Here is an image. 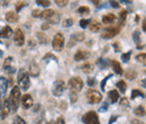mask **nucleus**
Instances as JSON below:
<instances>
[{
	"mask_svg": "<svg viewBox=\"0 0 146 124\" xmlns=\"http://www.w3.org/2000/svg\"><path fill=\"white\" fill-rule=\"evenodd\" d=\"M9 114H10V106H9V102H8V99H5V101H3V103L1 104L0 117H1L2 120H5Z\"/></svg>",
	"mask_w": 146,
	"mask_h": 124,
	"instance_id": "obj_11",
	"label": "nucleus"
},
{
	"mask_svg": "<svg viewBox=\"0 0 146 124\" xmlns=\"http://www.w3.org/2000/svg\"><path fill=\"white\" fill-rule=\"evenodd\" d=\"M53 14H54V10H53V9H45V10H43V11H42V14H40V18H42V19H44V20H47V19L51 17Z\"/></svg>",
	"mask_w": 146,
	"mask_h": 124,
	"instance_id": "obj_22",
	"label": "nucleus"
},
{
	"mask_svg": "<svg viewBox=\"0 0 146 124\" xmlns=\"http://www.w3.org/2000/svg\"><path fill=\"white\" fill-rule=\"evenodd\" d=\"M131 124H145V123L143 121H141V120L135 119V120H131Z\"/></svg>",
	"mask_w": 146,
	"mask_h": 124,
	"instance_id": "obj_46",
	"label": "nucleus"
},
{
	"mask_svg": "<svg viewBox=\"0 0 146 124\" xmlns=\"http://www.w3.org/2000/svg\"><path fill=\"white\" fill-rule=\"evenodd\" d=\"M136 60H137V61H139V62H142L143 64H145L146 63V54L145 53L138 54V55L136 56Z\"/></svg>",
	"mask_w": 146,
	"mask_h": 124,
	"instance_id": "obj_33",
	"label": "nucleus"
},
{
	"mask_svg": "<svg viewBox=\"0 0 146 124\" xmlns=\"http://www.w3.org/2000/svg\"><path fill=\"white\" fill-rule=\"evenodd\" d=\"M88 55H89V53H88L87 51H84V50H79V51H76L75 54H74V60H75V61H81V60L87 59Z\"/></svg>",
	"mask_w": 146,
	"mask_h": 124,
	"instance_id": "obj_17",
	"label": "nucleus"
},
{
	"mask_svg": "<svg viewBox=\"0 0 146 124\" xmlns=\"http://www.w3.org/2000/svg\"><path fill=\"white\" fill-rule=\"evenodd\" d=\"M17 80H18V87L21 90H27L31 87V80H29V74L24 70H19L18 76H17Z\"/></svg>",
	"mask_w": 146,
	"mask_h": 124,
	"instance_id": "obj_2",
	"label": "nucleus"
},
{
	"mask_svg": "<svg viewBox=\"0 0 146 124\" xmlns=\"http://www.w3.org/2000/svg\"><path fill=\"white\" fill-rule=\"evenodd\" d=\"M108 97L111 101V103H116L118 99H119V91L116 90V89H112L108 92Z\"/></svg>",
	"mask_w": 146,
	"mask_h": 124,
	"instance_id": "obj_20",
	"label": "nucleus"
},
{
	"mask_svg": "<svg viewBox=\"0 0 146 124\" xmlns=\"http://www.w3.org/2000/svg\"><path fill=\"white\" fill-rule=\"evenodd\" d=\"M62 25L64 26V27H70V26H72L73 25V19L72 18H66L63 23H62Z\"/></svg>",
	"mask_w": 146,
	"mask_h": 124,
	"instance_id": "obj_37",
	"label": "nucleus"
},
{
	"mask_svg": "<svg viewBox=\"0 0 146 124\" xmlns=\"http://www.w3.org/2000/svg\"><path fill=\"white\" fill-rule=\"evenodd\" d=\"M82 121L84 124H100L99 122V116L97 114L96 111H89L87 112L83 117H82Z\"/></svg>",
	"mask_w": 146,
	"mask_h": 124,
	"instance_id": "obj_6",
	"label": "nucleus"
},
{
	"mask_svg": "<svg viewBox=\"0 0 146 124\" xmlns=\"http://www.w3.org/2000/svg\"><path fill=\"white\" fill-rule=\"evenodd\" d=\"M42 28H43V29H46V28H48V25H44Z\"/></svg>",
	"mask_w": 146,
	"mask_h": 124,
	"instance_id": "obj_55",
	"label": "nucleus"
},
{
	"mask_svg": "<svg viewBox=\"0 0 146 124\" xmlns=\"http://www.w3.org/2000/svg\"><path fill=\"white\" fill-rule=\"evenodd\" d=\"M56 124H65V120L63 116H58L57 117V121H56Z\"/></svg>",
	"mask_w": 146,
	"mask_h": 124,
	"instance_id": "obj_44",
	"label": "nucleus"
},
{
	"mask_svg": "<svg viewBox=\"0 0 146 124\" xmlns=\"http://www.w3.org/2000/svg\"><path fill=\"white\" fill-rule=\"evenodd\" d=\"M55 3H56L58 7H65V6L69 3V1H68V0H55Z\"/></svg>",
	"mask_w": 146,
	"mask_h": 124,
	"instance_id": "obj_38",
	"label": "nucleus"
},
{
	"mask_svg": "<svg viewBox=\"0 0 146 124\" xmlns=\"http://www.w3.org/2000/svg\"><path fill=\"white\" fill-rule=\"evenodd\" d=\"M117 119H118V116H117V115H116V116H112V117H111V119H110L109 124H112V122H115V121H116V120H117Z\"/></svg>",
	"mask_w": 146,
	"mask_h": 124,
	"instance_id": "obj_51",
	"label": "nucleus"
},
{
	"mask_svg": "<svg viewBox=\"0 0 146 124\" xmlns=\"http://www.w3.org/2000/svg\"><path fill=\"white\" fill-rule=\"evenodd\" d=\"M110 77H111V74L107 76V78H105V79L101 81V85H100V86H101V89H102V90H105V87H106V82H107V80L109 79Z\"/></svg>",
	"mask_w": 146,
	"mask_h": 124,
	"instance_id": "obj_43",
	"label": "nucleus"
},
{
	"mask_svg": "<svg viewBox=\"0 0 146 124\" xmlns=\"http://www.w3.org/2000/svg\"><path fill=\"white\" fill-rule=\"evenodd\" d=\"M64 44H65V38L62 33H56L53 37V41H52V45H53V49L55 51H62L63 48H64Z\"/></svg>",
	"mask_w": 146,
	"mask_h": 124,
	"instance_id": "obj_5",
	"label": "nucleus"
},
{
	"mask_svg": "<svg viewBox=\"0 0 146 124\" xmlns=\"http://www.w3.org/2000/svg\"><path fill=\"white\" fill-rule=\"evenodd\" d=\"M7 89H8V81H7V79L3 78V77H0V96L5 95Z\"/></svg>",
	"mask_w": 146,
	"mask_h": 124,
	"instance_id": "obj_18",
	"label": "nucleus"
},
{
	"mask_svg": "<svg viewBox=\"0 0 146 124\" xmlns=\"http://www.w3.org/2000/svg\"><path fill=\"white\" fill-rule=\"evenodd\" d=\"M37 38H38L39 43H42V44H46L47 43V36L45 35L43 32H38L37 33Z\"/></svg>",
	"mask_w": 146,
	"mask_h": 124,
	"instance_id": "obj_29",
	"label": "nucleus"
},
{
	"mask_svg": "<svg viewBox=\"0 0 146 124\" xmlns=\"http://www.w3.org/2000/svg\"><path fill=\"white\" fill-rule=\"evenodd\" d=\"M130 55H131V52L129 51V52H127V53L123 54V62H128L129 61V58H130Z\"/></svg>",
	"mask_w": 146,
	"mask_h": 124,
	"instance_id": "obj_40",
	"label": "nucleus"
},
{
	"mask_svg": "<svg viewBox=\"0 0 146 124\" xmlns=\"http://www.w3.org/2000/svg\"><path fill=\"white\" fill-rule=\"evenodd\" d=\"M136 76H137L136 71L131 70V69H128V70L125 72V77L127 78L128 80H134V79L136 78Z\"/></svg>",
	"mask_w": 146,
	"mask_h": 124,
	"instance_id": "obj_26",
	"label": "nucleus"
},
{
	"mask_svg": "<svg viewBox=\"0 0 146 124\" xmlns=\"http://www.w3.org/2000/svg\"><path fill=\"white\" fill-rule=\"evenodd\" d=\"M78 14H79V15H82V16L88 15V14H90V8L87 7V6H81V7L78 9Z\"/></svg>",
	"mask_w": 146,
	"mask_h": 124,
	"instance_id": "obj_28",
	"label": "nucleus"
},
{
	"mask_svg": "<svg viewBox=\"0 0 146 124\" xmlns=\"http://www.w3.org/2000/svg\"><path fill=\"white\" fill-rule=\"evenodd\" d=\"M39 72H40V68H39L38 63H37L35 60H33V61L29 63V73H31V76H33V77H38V76H39Z\"/></svg>",
	"mask_w": 146,
	"mask_h": 124,
	"instance_id": "obj_13",
	"label": "nucleus"
},
{
	"mask_svg": "<svg viewBox=\"0 0 146 124\" xmlns=\"http://www.w3.org/2000/svg\"><path fill=\"white\" fill-rule=\"evenodd\" d=\"M13 123L14 124H27V122H26L21 116L16 115V116L14 117V120H13Z\"/></svg>",
	"mask_w": 146,
	"mask_h": 124,
	"instance_id": "obj_32",
	"label": "nucleus"
},
{
	"mask_svg": "<svg viewBox=\"0 0 146 124\" xmlns=\"http://www.w3.org/2000/svg\"><path fill=\"white\" fill-rule=\"evenodd\" d=\"M40 14H42V10H39V9H34L32 13L33 17H40Z\"/></svg>",
	"mask_w": 146,
	"mask_h": 124,
	"instance_id": "obj_41",
	"label": "nucleus"
},
{
	"mask_svg": "<svg viewBox=\"0 0 146 124\" xmlns=\"http://www.w3.org/2000/svg\"><path fill=\"white\" fill-rule=\"evenodd\" d=\"M14 31L10 26H3L1 29H0V37L1 38H8L13 35Z\"/></svg>",
	"mask_w": 146,
	"mask_h": 124,
	"instance_id": "obj_15",
	"label": "nucleus"
},
{
	"mask_svg": "<svg viewBox=\"0 0 146 124\" xmlns=\"http://www.w3.org/2000/svg\"><path fill=\"white\" fill-rule=\"evenodd\" d=\"M139 35H141V33H139L138 31L134 33V37H135V42H138V41H139Z\"/></svg>",
	"mask_w": 146,
	"mask_h": 124,
	"instance_id": "obj_45",
	"label": "nucleus"
},
{
	"mask_svg": "<svg viewBox=\"0 0 146 124\" xmlns=\"http://www.w3.org/2000/svg\"><path fill=\"white\" fill-rule=\"evenodd\" d=\"M13 41H14V43H15L17 46L24 45V43H25V34H24V32H23L21 29H19V28L16 29L15 33H14Z\"/></svg>",
	"mask_w": 146,
	"mask_h": 124,
	"instance_id": "obj_8",
	"label": "nucleus"
},
{
	"mask_svg": "<svg viewBox=\"0 0 146 124\" xmlns=\"http://www.w3.org/2000/svg\"><path fill=\"white\" fill-rule=\"evenodd\" d=\"M8 3H9L8 1H2V5H3V6H8Z\"/></svg>",
	"mask_w": 146,
	"mask_h": 124,
	"instance_id": "obj_53",
	"label": "nucleus"
},
{
	"mask_svg": "<svg viewBox=\"0 0 146 124\" xmlns=\"http://www.w3.org/2000/svg\"><path fill=\"white\" fill-rule=\"evenodd\" d=\"M94 81H96V79H93V78H89V80H88V84H89V86H93Z\"/></svg>",
	"mask_w": 146,
	"mask_h": 124,
	"instance_id": "obj_49",
	"label": "nucleus"
},
{
	"mask_svg": "<svg viewBox=\"0 0 146 124\" xmlns=\"http://www.w3.org/2000/svg\"><path fill=\"white\" fill-rule=\"evenodd\" d=\"M47 124H56V122L53 121V120H51V121H48V122H47Z\"/></svg>",
	"mask_w": 146,
	"mask_h": 124,
	"instance_id": "obj_52",
	"label": "nucleus"
},
{
	"mask_svg": "<svg viewBox=\"0 0 146 124\" xmlns=\"http://www.w3.org/2000/svg\"><path fill=\"white\" fill-rule=\"evenodd\" d=\"M102 99V95L96 90V89H89L87 91V101L89 102V104H98L100 103Z\"/></svg>",
	"mask_w": 146,
	"mask_h": 124,
	"instance_id": "obj_4",
	"label": "nucleus"
},
{
	"mask_svg": "<svg viewBox=\"0 0 146 124\" xmlns=\"http://www.w3.org/2000/svg\"><path fill=\"white\" fill-rule=\"evenodd\" d=\"M116 86H117V88L119 89V91H120V92H123V94L127 90V85H126V82H125L124 80H119V81L117 82V85H116Z\"/></svg>",
	"mask_w": 146,
	"mask_h": 124,
	"instance_id": "obj_27",
	"label": "nucleus"
},
{
	"mask_svg": "<svg viewBox=\"0 0 146 124\" xmlns=\"http://www.w3.org/2000/svg\"><path fill=\"white\" fill-rule=\"evenodd\" d=\"M5 17H6V20L9 23H17L19 20V16L16 11H8Z\"/></svg>",
	"mask_w": 146,
	"mask_h": 124,
	"instance_id": "obj_16",
	"label": "nucleus"
},
{
	"mask_svg": "<svg viewBox=\"0 0 146 124\" xmlns=\"http://www.w3.org/2000/svg\"><path fill=\"white\" fill-rule=\"evenodd\" d=\"M66 88V85L63 80H56L53 84V88H52V92L54 96H61L63 95L64 90Z\"/></svg>",
	"mask_w": 146,
	"mask_h": 124,
	"instance_id": "obj_7",
	"label": "nucleus"
},
{
	"mask_svg": "<svg viewBox=\"0 0 146 124\" xmlns=\"http://www.w3.org/2000/svg\"><path fill=\"white\" fill-rule=\"evenodd\" d=\"M101 27H102L101 23H99V21H97V20L91 21L90 25H89V28H90V31H91L92 33H98V32H100V31H101Z\"/></svg>",
	"mask_w": 146,
	"mask_h": 124,
	"instance_id": "obj_19",
	"label": "nucleus"
},
{
	"mask_svg": "<svg viewBox=\"0 0 146 124\" xmlns=\"http://www.w3.org/2000/svg\"><path fill=\"white\" fill-rule=\"evenodd\" d=\"M86 38V36L83 33H74L72 36H71V42H70V44H69V46H73L75 43H78V42H82L83 40Z\"/></svg>",
	"mask_w": 146,
	"mask_h": 124,
	"instance_id": "obj_14",
	"label": "nucleus"
},
{
	"mask_svg": "<svg viewBox=\"0 0 146 124\" xmlns=\"http://www.w3.org/2000/svg\"><path fill=\"white\" fill-rule=\"evenodd\" d=\"M3 70L7 71L8 73H13V72L15 71L13 56H8V58L5 60V62H3Z\"/></svg>",
	"mask_w": 146,
	"mask_h": 124,
	"instance_id": "obj_12",
	"label": "nucleus"
},
{
	"mask_svg": "<svg viewBox=\"0 0 146 124\" xmlns=\"http://www.w3.org/2000/svg\"><path fill=\"white\" fill-rule=\"evenodd\" d=\"M82 70H83L84 73H90V72L93 70V67H92L91 63L87 62L86 64H83V66H82Z\"/></svg>",
	"mask_w": 146,
	"mask_h": 124,
	"instance_id": "obj_31",
	"label": "nucleus"
},
{
	"mask_svg": "<svg viewBox=\"0 0 146 124\" xmlns=\"http://www.w3.org/2000/svg\"><path fill=\"white\" fill-rule=\"evenodd\" d=\"M18 3H19V5H17V11H19V10H20V8H21L23 6H26V5H27L26 2H18Z\"/></svg>",
	"mask_w": 146,
	"mask_h": 124,
	"instance_id": "obj_47",
	"label": "nucleus"
},
{
	"mask_svg": "<svg viewBox=\"0 0 146 124\" xmlns=\"http://www.w3.org/2000/svg\"><path fill=\"white\" fill-rule=\"evenodd\" d=\"M143 31H145V20L143 21Z\"/></svg>",
	"mask_w": 146,
	"mask_h": 124,
	"instance_id": "obj_56",
	"label": "nucleus"
},
{
	"mask_svg": "<svg viewBox=\"0 0 146 124\" xmlns=\"http://www.w3.org/2000/svg\"><path fill=\"white\" fill-rule=\"evenodd\" d=\"M126 17H127V11L126 10H121L120 11V24H125L126 21Z\"/></svg>",
	"mask_w": 146,
	"mask_h": 124,
	"instance_id": "obj_35",
	"label": "nucleus"
},
{
	"mask_svg": "<svg viewBox=\"0 0 146 124\" xmlns=\"http://www.w3.org/2000/svg\"><path fill=\"white\" fill-rule=\"evenodd\" d=\"M70 98H71V102H72V103H75V102L78 101V94L71 92V94H70Z\"/></svg>",
	"mask_w": 146,
	"mask_h": 124,
	"instance_id": "obj_42",
	"label": "nucleus"
},
{
	"mask_svg": "<svg viewBox=\"0 0 146 124\" xmlns=\"http://www.w3.org/2000/svg\"><path fill=\"white\" fill-rule=\"evenodd\" d=\"M20 103H21V106L24 107L25 109H28V108H31V107L33 106V104H34L33 97H32L29 94H25V95L21 97Z\"/></svg>",
	"mask_w": 146,
	"mask_h": 124,
	"instance_id": "obj_10",
	"label": "nucleus"
},
{
	"mask_svg": "<svg viewBox=\"0 0 146 124\" xmlns=\"http://www.w3.org/2000/svg\"><path fill=\"white\" fill-rule=\"evenodd\" d=\"M134 114L136 115V116H144L145 115V107L144 106H137L135 109H134Z\"/></svg>",
	"mask_w": 146,
	"mask_h": 124,
	"instance_id": "obj_25",
	"label": "nucleus"
},
{
	"mask_svg": "<svg viewBox=\"0 0 146 124\" xmlns=\"http://www.w3.org/2000/svg\"><path fill=\"white\" fill-rule=\"evenodd\" d=\"M83 80L80 78V77H73L69 80V88L71 89V92H75L78 94L79 91H81L82 88H83Z\"/></svg>",
	"mask_w": 146,
	"mask_h": 124,
	"instance_id": "obj_3",
	"label": "nucleus"
},
{
	"mask_svg": "<svg viewBox=\"0 0 146 124\" xmlns=\"http://www.w3.org/2000/svg\"><path fill=\"white\" fill-rule=\"evenodd\" d=\"M119 33V27H111V28H107L105 29V32L101 34V38L105 40H109V38H113L115 36Z\"/></svg>",
	"mask_w": 146,
	"mask_h": 124,
	"instance_id": "obj_9",
	"label": "nucleus"
},
{
	"mask_svg": "<svg viewBox=\"0 0 146 124\" xmlns=\"http://www.w3.org/2000/svg\"><path fill=\"white\" fill-rule=\"evenodd\" d=\"M120 106L121 107H128L129 106V103H128V98H126V97H123L121 99H120Z\"/></svg>",
	"mask_w": 146,
	"mask_h": 124,
	"instance_id": "obj_39",
	"label": "nucleus"
},
{
	"mask_svg": "<svg viewBox=\"0 0 146 124\" xmlns=\"http://www.w3.org/2000/svg\"><path fill=\"white\" fill-rule=\"evenodd\" d=\"M89 25H90V20L89 19H81L80 20V26L82 28H87Z\"/></svg>",
	"mask_w": 146,
	"mask_h": 124,
	"instance_id": "obj_36",
	"label": "nucleus"
},
{
	"mask_svg": "<svg viewBox=\"0 0 146 124\" xmlns=\"http://www.w3.org/2000/svg\"><path fill=\"white\" fill-rule=\"evenodd\" d=\"M136 97H145V95H144V92L143 91H141V90H138V89H134L133 90V92H131V99H134V98H136Z\"/></svg>",
	"mask_w": 146,
	"mask_h": 124,
	"instance_id": "obj_30",
	"label": "nucleus"
},
{
	"mask_svg": "<svg viewBox=\"0 0 146 124\" xmlns=\"http://www.w3.org/2000/svg\"><path fill=\"white\" fill-rule=\"evenodd\" d=\"M111 64H112V69L117 74H123V68H121V66L118 61H112Z\"/></svg>",
	"mask_w": 146,
	"mask_h": 124,
	"instance_id": "obj_23",
	"label": "nucleus"
},
{
	"mask_svg": "<svg viewBox=\"0 0 146 124\" xmlns=\"http://www.w3.org/2000/svg\"><path fill=\"white\" fill-rule=\"evenodd\" d=\"M9 102V106H10V113H15L18 109L19 103H20V89L18 86L13 87L11 91H10V96L8 98Z\"/></svg>",
	"mask_w": 146,
	"mask_h": 124,
	"instance_id": "obj_1",
	"label": "nucleus"
},
{
	"mask_svg": "<svg viewBox=\"0 0 146 124\" xmlns=\"http://www.w3.org/2000/svg\"><path fill=\"white\" fill-rule=\"evenodd\" d=\"M36 3L39 6H43V7H48L51 5V1L50 0H37Z\"/></svg>",
	"mask_w": 146,
	"mask_h": 124,
	"instance_id": "obj_34",
	"label": "nucleus"
},
{
	"mask_svg": "<svg viewBox=\"0 0 146 124\" xmlns=\"http://www.w3.org/2000/svg\"><path fill=\"white\" fill-rule=\"evenodd\" d=\"M60 19H61L60 14H57L56 11H54V14L48 18L47 20H48V23H50V24H58V23H60Z\"/></svg>",
	"mask_w": 146,
	"mask_h": 124,
	"instance_id": "obj_24",
	"label": "nucleus"
},
{
	"mask_svg": "<svg viewBox=\"0 0 146 124\" xmlns=\"http://www.w3.org/2000/svg\"><path fill=\"white\" fill-rule=\"evenodd\" d=\"M142 86H143V87H145V79H143V80H142Z\"/></svg>",
	"mask_w": 146,
	"mask_h": 124,
	"instance_id": "obj_54",
	"label": "nucleus"
},
{
	"mask_svg": "<svg viewBox=\"0 0 146 124\" xmlns=\"http://www.w3.org/2000/svg\"><path fill=\"white\" fill-rule=\"evenodd\" d=\"M116 15L115 14H107L105 16H102V23L104 24H111L116 20Z\"/></svg>",
	"mask_w": 146,
	"mask_h": 124,
	"instance_id": "obj_21",
	"label": "nucleus"
},
{
	"mask_svg": "<svg viewBox=\"0 0 146 124\" xmlns=\"http://www.w3.org/2000/svg\"><path fill=\"white\" fill-rule=\"evenodd\" d=\"M110 3H111L112 7H116V8L119 7V2H118V1H110Z\"/></svg>",
	"mask_w": 146,
	"mask_h": 124,
	"instance_id": "obj_48",
	"label": "nucleus"
},
{
	"mask_svg": "<svg viewBox=\"0 0 146 124\" xmlns=\"http://www.w3.org/2000/svg\"><path fill=\"white\" fill-rule=\"evenodd\" d=\"M113 46L116 48V49H115V51H116V52H119V51H120V48H119V44H118V43H115V44H113Z\"/></svg>",
	"mask_w": 146,
	"mask_h": 124,
	"instance_id": "obj_50",
	"label": "nucleus"
}]
</instances>
